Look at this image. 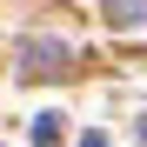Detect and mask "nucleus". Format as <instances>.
<instances>
[{
    "label": "nucleus",
    "instance_id": "obj_1",
    "mask_svg": "<svg viewBox=\"0 0 147 147\" xmlns=\"http://www.w3.org/2000/svg\"><path fill=\"white\" fill-rule=\"evenodd\" d=\"M74 47L67 40H27L20 47V80H47V74H67Z\"/></svg>",
    "mask_w": 147,
    "mask_h": 147
},
{
    "label": "nucleus",
    "instance_id": "obj_2",
    "mask_svg": "<svg viewBox=\"0 0 147 147\" xmlns=\"http://www.w3.org/2000/svg\"><path fill=\"white\" fill-rule=\"evenodd\" d=\"M100 13L114 27H147V0H100Z\"/></svg>",
    "mask_w": 147,
    "mask_h": 147
},
{
    "label": "nucleus",
    "instance_id": "obj_3",
    "mask_svg": "<svg viewBox=\"0 0 147 147\" xmlns=\"http://www.w3.org/2000/svg\"><path fill=\"white\" fill-rule=\"evenodd\" d=\"M34 140H60V114H40L34 120Z\"/></svg>",
    "mask_w": 147,
    "mask_h": 147
}]
</instances>
